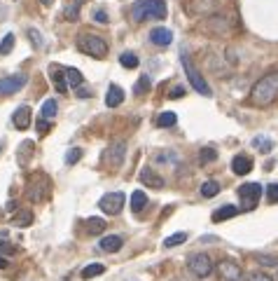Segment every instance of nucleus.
Listing matches in <instances>:
<instances>
[{"instance_id":"1","label":"nucleus","mask_w":278,"mask_h":281,"mask_svg":"<svg viewBox=\"0 0 278 281\" xmlns=\"http://www.w3.org/2000/svg\"><path fill=\"white\" fill-rule=\"evenodd\" d=\"M276 96H278V70H271V73H267V75L253 87L250 101H253L255 106H269V103L276 101Z\"/></svg>"},{"instance_id":"2","label":"nucleus","mask_w":278,"mask_h":281,"mask_svg":"<svg viewBox=\"0 0 278 281\" xmlns=\"http://www.w3.org/2000/svg\"><path fill=\"white\" fill-rule=\"evenodd\" d=\"M169 7L166 0H140L131 7L133 22H145V19H166Z\"/></svg>"},{"instance_id":"3","label":"nucleus","mask_w":278,"mask_h":281,"mask_svg":"<svg viewBox=\"0 0 278 281\" xmlns=\"http://www.w3.org/2000/svg\"><path fill=\"white\" fill-rule=\"evenodd\" d=\"M77 49L94 56V59H103L107 54V43L96 33H80L77 35Z\"/></svg>"},{"instance_id":"4","label":"nucleus","mask_w":278,"mask_h":281,"mask_svg":"<svg viewBox=\"0 0 278 281\" xmlns=\"http://www.w3.org/2000/svg\"><path fill=\"white\" fill-rule=\"evenodd\" d=\"M49 190H52L49 178H47L44 173H35V176H31V181L26 185V197L38 204V202H44V199L49 197Z\"/></svg>"},{"instance_id":"5","label":"nucleus","mask_w":278,"mask_h":281,"mask_svg":"<svg viewBox=\"0 0 278 281\" xmlns=\"http://www.w3.org/2000/svg\"><path fill=\"white\" fill-rule=\"evenodd\" d=\"M182 66H185V73H187V80H190V85L199 92V94H203V96H213V89H211V85L203 80V75L194 68L192 59L190 56H182Z\"/></svg>"},{"instance_id":"6","label":"nucleus","mask_w":278,"mask_h":281,"mask_svg":"<svg viewBox=\"0 0 278 281\" xmlns=\"http://www.w3.org/2000/svg\"><path fill=\"white\" fill-rule=\"evenodd\" d=\"M201 28L206 33L215 35V38H222V35H227V33L232 31V22H229L227 17H222V14H213V17H208V19L201 23Z\"/></svg>"},{"instance_id":"7","label":"nucleus","mask_w":278,"mask_h":281,"mask_svg":"<svg viewBox=\"0 0 278 281\" xmlns=\"http://www.w3.org/2000/svg\"><path fill=\"white\" fill-rule=\"evenodd\" d=\"M124 202H127L124 192H107V195L101 197L98 206H101V211L107 213V216H117L119 211L124 209Z\"/></svg>"},{"instance_id":"8","label":"nucleus","mask_w":278,"mask_h":281,"mask_svg":"<svg viewBox=\"0 0 278 281\" xmlns=\"http://www.w3.org/2000/svg\"><path fill=\"white\" fill-rule=\"evenodd\" d=\"M217 2L220 0H182V7L190 17H203V14L217 10Z\"/></svg>"},{"instance_id":"9","label":"nucleus","mask_w":278,"mask_h":281,"mask_svg":"<svg viewBox=\"0 0 278 281\" xmlns=\"http://www.w3.org/2000/svg\"><path fill=\"white\" fill-rule=\"evenodd\" d=\"M187 267H190V272H192L194 277L206 279L213 272V262H211V258L206 253H194L192 258H190V262H187Z\"/></svg>"},{"instance_id":"10","label":"nucleus","mask_w":278,"mask_h":281,"mask_svg":"<svg viewBox=\"0 0 278 281\" xmlns=\"http://www.w3.org/2000/svg\"><path fill=\"white\" fill-rule=\"evenodd\" d=\"M259 195H262V185L259 183H246L238 187V199H241V204L243 209H255V204L259 202Z\"/></svg>"},{"instance_id":"11","label":"nucleus","mask_w":278,"mask_h":281,"mask_svg":"<svg viewBox=\"0 0 278 281\" xmlns=\"http://www.w3.org/2000/svg\"><path fill=\"white\" fill-rule=\"evenodd\" d=\"M124 157H127V143H124V140H112V143L107 145L106 162L110 164L112 169H119L122 162H124Z\"/></svg>"},{"instance_id":"12","label":"nucleus","mask_w":278,"mask_h":281,"mask_svg":"<svg viewBox=\"0 0 278 281\" xmlns=\"http://www.w3.org/2000/svg\"><path fill=\"white\" fill-rule=\"evenodd\" d=\"M26 85V75L17 73V75H7L0 80V96H10V94H17L21 87Z\"/></svg>"},{"instance_id":"13","label":"nucleus","mask_w":278,"mask_h":281,"mask_svg":"<svg viewBox=\"0 0 278 281\" xmlns=\"http://www.w3.org/2000/svg\"><path fill=\"white\" fill-rule=\"evenodd\" d=\"M217 270H220V277L225 281H243V272L241 267L232 262V260H222L220 265H217Z\"/></svg>"},{"instance_id":"14","label":"nucleus","mask_w":278,"mask_h":281,"mask_svg":"<svg viewBox=\"0 0 278 281\" xmlns=\"http://www.w3.org/2000/svg\"><path fill=\"white\" fill-rule=\"evenodd\" d=\"M150 40L157 47H169L173 43V31H169L166 26H157V28L150 31Z\"/></svg>"},{"instance_id":"15","label":"nucleus","mask_w":278,"mask_h":281,"mask_svg":"<svg viewBox=\"0 0 278 281\" xmlns=\"http://www.w3.org/2000/svg\"><path fill=\"white\" fill-rule=\"evenodd\" d=\"M31 117H33L31 108H28V106H21V108L14 110V115H12V122H14V127H17V129L26 131L28 127H31Z\"/></svg>"},{"instance_id":"16","label":"nucleus","mask_w":278,"mask_h":281,"mask_svg":"<svg viewBox=\"0 0 278 281\" xmlns=\"http://www.w3.org/2000/svg\"><path fill=\"white\" fill-rule=\"evenodd\" d=\"M49 77H52V82H54V87H56V92L59 94H65L68 92V77H65V70L64 68H59V66H52L49 68Z\"/></svg>"},{"instance_id":"17","label":"nucleus","mask_w":278,"mask_h":281,"mask_svg":"<svg viewBox=\"0 0 278 281\" xmlns=\"http://www.w3.org/2000/svg\"><path fill=\"white\" fill-rule=\"evenodd\" d=\"M232 171L236 176H246V173L253 171V160L248 157V155H236L234 160H232Z\"/></svg>"},{"instance_id":"18","label":"nucleus","mask_w":278,"mask_h":281,"mask_svg":"<svg viewBox=\"0 0 278 281\" xmlns=\"http://www.w3.org/2000/svg\"><path fill=\"white\" fill-rule=\"evenodd\" d=\"M122 103H124V89L119 85H110L106 94V106L107 108H117Z\"/></svg>"},{"instance_id":"19","label":"nucleus","mask_w":278,"mask_h":281,"mask_svg":"<svg viewBox=\"0 0 278 281\" xmlns=\"http://www.w3.org/2000/svg\"><path fill=\"white\" fill-rule=\"evenodd\" d=\"M122 246H124V239L119 234H110V237L101 239V251H106V253H117Z\"/></svg>"},{"instance_id":"20","label":"nucleus","mask_w":278,"mask_h":281,"mask_svg":"<svg viewBox=\"0 0 278 281\" xmlns=\"http://www.w3.org/2000/svg\"><path fill=\"white\" fill-rule=\"evenodd\" d=\"M140 181L148 185V187H154V190H161V187H164V178H159L152 169H143V171H140Z\"/></svg>"},{"instance_id":"21","label":"nucleus","mask_w":278,"mask_h":281,"mask_svg":"<svg viewBox=\"0 0 278 281\" xmlns=\"http://www.w3.org/2000/svg\"><path fill=\"white\" fill-rule=\"evenodd\" d=\"M85 5V0H73V2H68L64 10V17L65 22H77L80 19V7Z\"/></svg>"},{"instance_id":"22","label":"nucleus","mask_w":278,"mask_h":281,"mask_svg":"<svg viewBox=\"0 0 278 281\" xmlns=\"http://www.w3.org/2000/svg\"><path fill=\"white\" fill-rule=\"evenodd\" d=\"M236 213H238V209L232 204H225V206H220L217 211H213V220L215 223H220V220H229V218H234Z\"/></svg>"},{"instance_id":"23","label":"nucleus","mask_w":278,"mask_h":281,"mask_svg":"<svg viewBox=\"0 0 278 281\" xmlns=\"http://www.w3.org/2000/svg\"><path fill=\"white\" fill-rule=\"evenodd\" d=\"M143 206H148V195H145L143 190H136V192L131 195V209H133V211L138 213Z\"/></svg>"},{"instance_id":"24","label":"nucleus","mask_w":278,"mask_h":281,"mask_svg":"<svg viewBox=\"0 0 278 281\" xmlns=\"http://www.w3.org/2000/svg\"><path fill=\"white\" fill-rule=\"evenodd\" d=\"M185 241H187V232H175V234L164 239V246H166V249H175V246H180Z\"/></svg>"},{"instance_id":"25","label":"nucleus","mask_w":278,"mask_h":281,"mask_svg":"<svg viewBox=\"0 0 278 281\" xmlns=\"http://www.w3.org/2000/svg\"><path fill=\"white\" fill-rule=\"evenodd\" d=\"M65 77H68V85L73 87V89H77V87L82 85V80H85L77 68H65Z\"/></svg>"},{"instance_id":"26","label":"nucleus","mask_w":278,"mask_h":281,"mask_svg":"<svg viewBox=\"0 0 278 281\" xmlns=\"http://www.w3.org/2000/svg\"><path fill=\"white\" fill-rule=\"evenodd\" d=\"M175 122H178V117H175V113H171V110H164V113H159V117H157L159 127H175Z\"/></svg>"},{"instance_id":"27","label":"nucleus","mask_w":278,"mask_h":281,"mask_svg":"<svg viewBox=\"0 0 278 281\" xmlns=\"http://www.w3.org/2000/svg\"><path fill=\"white\" fill-rule=\"evenodd\" d=\"M56 110H59V103L54 101V98H49V101H44L43 103V117L44 119H52V117H56Z\"/></svg>"},{"instance_id":"28","label":"nucleus","mask_w":278,"mask_h":281,"mask_svg":"<svg viewBox=\"0 0 278 281\" xmlns=\"http://www.w3.org/2000/svg\"><path fill=\"white\" fill-rule=\"evenodd\" d=\"M86 230H89L91 234H101V232L106 230V220H103V218H89V220H86Z\"/></svg>"},{"instance_id":"29","label":"nucleus","mask_w":278,"mask_h":281,"mask_svg":"<svg viewBox=\"0 0 278 281\" xmlns=\"http://www.w3.org/2000/svg\"><path fill=\"white\" fill-rule=\"evenodd\" d=\"M220 192V183H215V181H206V183L201 185V197H215Z\"/></svg>"},{"instance_id":"30","label":"nucleus","mask_w":278,"mask_h":281,"mask_svg":"<svg viewBox=\"0 0 278 281\" xmlns=\"http://www.w3.org/2000/svg\"><path fill=\"white\" fill-rule=\"evenodd\" d=\"M119 64L124 66V68H138V56L133 54V52H124V54L119 56Z\"/></svg>"},{"instance_id":"31","label":"nucleus","mask_w":278,"mask_h":281,"mask_svg":"<svg viewBox=\"0 0 278 281\" xmlns=\"http://www.w3.org/2000/svg\"><path fill=\"white\" fill-rule=\"evenodd\" d=\"M150 87H152L150 77H148V75H143V77L138 80V82H136V87H133V94H136V96H143L145 92H150Z\"/></svg>"},{"instance_id":"32","label":"nucleus","mask_w":278,"mask_h":281,"mask_svg":"<svg viewBox=\"0 0 278 281\" xmlns=\"http://www.w3.org/2000/svg\"><path fill=\"white\" fill-rule=\"evenodd\" d=\"M106 267L103 265H86L85 270H82V279H91V277H98V274H103Z\"/></svg>"},{"instance_id":"33","label":"nucleus","mask_w":278,"mask_h":281,"mask_svg":"<svg viewBox=\"0 0 278 281\" xmlns=\"http://www.w3.org/2000/svg\"><path fill=\"white\" fill-rule=\"evenodd\" d=\"M253 145H255V148H259L262 152H271V150H274V140L264 139V136H257V139H253Z\"/></svg>"},{"instance_id":"34","label":"nucleus","mask_w":278,"mask_h":281,"mask_svg":"<svg viewBox=\"0 0 278 281\" xmlns=\"http://www.w3.org/2000/svg\"><path fill=\"white\" fill-rule=\"evenodd\" d=\"M31 223H33L31 211H21V213H17V216H14V225H17V227H28Z\"/></svg>"},{"instance_id":"35","label":"nucleus","mask_w":278,"mask_h":281,"mask_svg":"<svg viewBox=\"0 0 278 281\" xmlns=\"http://www.w3.org/2000/svg\"><path fill=\"white\" fill-rule=\"evenodd\" d=\"M12 47H14V35H12V33H7V35L2 38V43H0V54L7 56L12 52Z\"/></svg>"},{"instance_id":"36","label":"nucleus","mask_w":278,"mask_h":281,"mask_svg":"<svg viewBox=\"0 0 278 281\" xmlns=\"http://www.w3.org/2000/svg\"><path fill=\"white\" fill-rule=\"evenodd\" d=\"M80 160H82V150L80 148H70L65 152V164H77Z\"/></svg>"},{"instance_id":"37","label":"nucleus","mask_w":278,"mask_h":281,"mask_svg":"<svg viewBox=\"0 0 278 281\" xmlns=\"http://www.w3.org/2000/svg\"><path fill=\"white\" fill-rule=\"evenodd\" d=\"M199 160H201L203 164L215 162V160H217V152H215L213 148H203V150H201V155H199Z\"/></svg>"},{"instance_id":"38","label":"nucleus","mask_w":278,"mask_h":281,"mask_svg":"<svg viewBox=\"0 0 278 281\" xmlns=\"http://www.w3.org/2000/svg\"><path fill=\"white\" fill-rule=\"evenodd\" d=\"M248 281H274V279L269 277L267 272H259V270H255V272H250V274H248Z\"/></svg>"},{"instance_id":"39","label":"nucleus","mask_w":278,"mask_h":281,"mask_svg":"<svg viewBox=\"0 0 278 281\" xmlns=\"http://www.w3.org/2000/svg\"><path fill=\"white\" fill-rule=\"evenodd\" d=\"M267 199L271 202V204H276L278 202V183L267 185Z\"/></svg>"},{"instance_id":"40","label":"nucleus","mask_w":278,"mask_h":281,"mask_svg":"<svg viewBox=\"0 0 278 281\" xmlns=\"http://www.w3.org/2000/svg\"><path fill=\"white\" fill-rule=\"evenodd\" d=\"M257 260H259L262 265H269V267H271V265H278V258H274V256H264V253H259Z\"/></svg>"},{"instance_id":"41","label":"nucleus","mask_w":278,"mask_h":281,"mask_svg":"<svg viewBox=\"0 0 278 281\" xmlns=\"http://www.w3.org/2000/svg\"><path fill=\"white\" fill-rule=\"evenodd\" d=\"M94 19H96L98 23H107V14L103 10H96L94 12Z\"/></svg>"},{"instance_id":"42","label":"nucleus","mask_w":278,"mask_h":281,"mask_svg":"<svg viewBox=\"0 0 278 281\" xmlns=\"http://www.w3.org/2000/svg\"><path fill=\"white\" fill-rule=\"evenodd\" d=\"M38 129L43 131V134H47V131H49V119H40V122H38Z\"/></svg>"},{"instance_id":"43","label":"nucleus","mask_w":278,"mask_h":281,"mask_svg":"<svg viewBox=\"0 0 278 281\" xmlns=\"http://www.w3.org/2000/svg\"><path fill=\"white\" fill-rule=\"evenodd\" d=\"M185 94V87H173L171 89V98H180Z\"/></svg>"},{"instance_id":"44","label":"nucleus","mask_w":278,"mask_h":281,"mask_svg":"<svg viewBox=\"0 0 278 281\" xmlns=\"http://www.w3.org/2000/svg\"><path fill=\"white\" fill-rule=\"evenodd\" d=\"M77 96H80V98H86V96H89V92H86L85 87H77Z\"/></svg>"},{"instance_id":"45","label":"nucleus","mask_w":278,"mask_h":281,"mask_svg":"<svg viewBox=\"0 0 278 281\" xmlns=\"http://www.w3.org/2000/svg\"><path fill=\"white\" fill-rule=\"evenodd\" d=\"M49 2H52V0H43V5H49Z\"/></svg>"},{"instance_id":"46","label":"nucleus","mask_w":278,"mask_h":281,"mask_svg":"<svg viewBox=\"0 0 278 281\" xmlns=\"http://www.w3.org/2000/svg\"><path fill=\"white\" fill-rule=\"evenodd\" d=\"M173 281H178V279H173Z\"/></svg>"}]
</instances>
